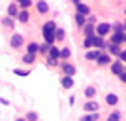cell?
<instances>
[{"label": "cell", "mask_w": 126, "mask_h": 121, "mask_svg": "<svg viewBox=\"0 0 126 121\" xmlns=\"http://www.w3.org/2000/svg\"><path fill=\"white\" fill-rule=\"evenodd\" d=\"M72 85H74V79H72V76H66V78H62V87L70 89Z\"/></svg>", "instance_id": "cell-17"}, {"label": "cell", "mask_w": 126, "mask_h": 121, "mask_svg": "<svg viewBox=\"0 0 126 121\" xmlns=\"http://www.w3.org/2000/svg\"><path fill=\"white\" fill-rule=\"evenodd\" d=\"M105 100H107V104H109V106H115L117 102H119V97H117V95H107Z\"/></svg>", "instance_id": "cell-18"}, {"label": "cell", "mask_w": 126, "mask_h": 121, "mask_svg": "<svg viewBox=\"0 0 126 121\" xmlns=\"http://www.w3.org/2000/svg\"><path fill=\"white\" fill-rule=\"evenodd\" d=\"M11 48L13 49H19V48H23V44H25V40H23V36L21 34H13V36H11Z\"/></svg>", "instance_id": "cell-2"}, {"label": "cell", "mask_w": 126, "mask_h": 121, "mask_svg": "<svg viewBox=\"0 0 126 121\" xmlns=\"http://www.w3.org/2000/svg\"><path fill=\"white\" fill-rule=\"evenodd\" d=\"M85 48H92V38H87V40H85Z\"/></svg>", "instance_id": "cell-32"}, {"label": "cell", "mask_w": 126, "mask_h": 121, "mask_svg": "<svg viewBox=\"0 0 126 121\" xmlns=\"http://www.w3.org/2000/svg\"><path fill=\"white\" fill-rule=\"evenodd\" d=\"M57 30V23L55 21H47L43 25V32H55Z\"/></svg>", "instance_id": "cell-6"}, {"label": "cell", "mask_w": 126, "mask_h": 121, "mask_svg": "<svg viewBox=\"0 0 126 121\" xmlns=\"http://www.w3.org/2000/svg\"><path fill=\"white\" fill-rule=\"evenodd\" d=\"M62 68H64V72H66V76H74V72H75V68L72 66V64H68V63L64 64Z\"/></svg>", "instance_id": "cell-20"}, {"label": "cell", "mask_w": 126, "mask_h": 121, "mask_svg": "<svg viewBox=\"0 0 126 121\" xmlns=\"http://www.w3.org/2000/svg\"><path fill=\"white\" fill-rule=\"evenodd\" d=\"M83 30H85V36H87V38H92V36L96 34V32H94V26H92V25H85Z\"/></svg>", "instance_id": "cell-9"}, {"label": "cell", "mask_w": 126, "mask_h": 121, "mask_svg": "<svg viewBox=\"0 0 126 121\" xmlns=\"http://www.w3.org/2000/svg\"><path fill=\"white\" fill-rule=\"evenodd\" d=\"M119 57H121V61H126V51H121V53H119Z\"/></svg>", "instance_id": "cell-35"}, {"label": "cell", "mask_w": 126, "mask_h": 121, "mask_svg": "<svg viewBox=\"0 0 126 121\" xmlns=\"http://www.w3.org/2000/svg\"><path fill=\"white\" fill-rule=\"evenodd\" d=\"M98 57H100V49H92V51L87 53V59H89V61H96Z\"/></svg>", "instance_id": "cell-14"}, {"label": "cell", "mask_w": 126, "mask_h": 121, "mask_svg": "<svg viewBox=\"0 0 126 121\" xmlns=\"http://www.w3.org/2000/svg\"><path fill=\"white\" fill-rule=\"evenodd\" d=\"M124 40V34H122L121 30H117V32H113V40H111V44H115V46H119V44Z\"/></svg>", "instance_id": "cell-5"}, {"label": "cell", "mask_w": 126, "mask_h": 121, "mask_svg": "<svg viewBox=\"0 0 126 121\" xmlns=\"http://www.w3.org/2000/svg\"><path fill=\"white\" fill-rule=\"evenodd\" d=\"M124 26H126V21H124Z\"/></svg>", "instance_id": "cell-38"}, {"label": "cell", "mask_w": 126, "mask_h": 121, "mask_svg": "<svg viewBox=\"0 0 126 121\" xmlns=\"http://www.w3.org/2000/svg\"><path fill=\"white\" fill-rule=\"evenodd\" d=\"M17 19H19L21 23H28L30 15H28V11H26V10H23V11H19V13H17Z\"/></svg>", "instance_id": "cell-7"}, {"label": "cell", "mask_w": 126, "mask_h": 121, "mask_svg": "<svg viewBox=\"0 0 126 121\" xmlns=\"http://www.w3.org/2000/svg\"><path fill=\"white\" fill-rule=\"evenodd\" d=\"M111 72H113V74H121L122 72V63H121V61L111 64Z\"/></svg>", "instance_id": "cell-15"}, {"label": "cell", "mask_w": 126, "mask_h": 121, "mask_svg": "<svg viewBox=\"0 0 126 121\" xmlns=\"http://www.w3.org/2000/svg\"><path fill=\"white\" fill-rule=\"evenodd\" d=\"M36 8H38V11H40V13H47V10H49L47 2H42V0H40V2L36 4Z\"/></svg>", "instance_id": "cell-11"}, {"label": "cell", "mask_w": 126, "mask_h": 121, "mask_svg": "<svg viewBox=\"0 0 126 121\" xmlns=\"http://www.w3.org/2000/svg\"><path fill=\"white\" fill-rule=\"evenodd\" d=\"M58 57H60V59H68V57H70V49H68V48H66V49H62Z\"/></svg>", "instance_id": "cell-28"}, {"label": "cell", "mask_w": 126, "mask_h": 121, "mask_svg": "<svg viewBox=\"0 0 126 121\" xmlns=\"http://www.w3.org/2000/svg\"><path fill=\"white\" fill-rule=\"evenodd\" d=\"M49 59H53V61H57L58 59V55H60V49L58 48H55V46H49Z\"/></svg>", "instance_id": "cell-4"}, {"label": "cell", "mask_w": 126, "mask_h": 121, "mask_svg": "<svg viewBox=\"0 0 126 121\" xmlns=\"http://www.w3.org/2000/svg\"><path fill=\"white\" fill-rule=\"evenodd\" d=\"M121 119V114L119 112H113V114H109V117H107V121H119Z\"/></svg>", "instance_id": "cell-25"}, {"label": "cell", "mask_w": 126, "mask_h": 121, "mask_svg": "<svg viewBox=\"0 0 126 121\" xmlns=\"http://www.w3.org/2000/svg\"><path fill=\"white\" fill-rule=\"evenodd\" d=\"M109 30H111V25H109V23H100V25L94 28L96 36H100V38L107 36V34H109Z\"/></svg>", "instance_id": "cell-1"}, {"label": "cell", "mask_w": 126, "mask_h": 121, "mask_svg": "<svg viewBox=\"0 0 126 121\" xmlns=\"http://www.w3.org/2000/svg\"><path fill=\"white\" fill-rule=\"evenodd\" d=\"M92 46H94V48H104L105 44H104V38H100V36H92Z\"/></svg>", "instance_id": "cell-10"}, {"label": "cell", "mask_w": 126, "mask_h": 121, "mask_svg": "<svg viewBox=\"0 0 126 121\" xmlns=\"http://www.w3.org/2000/svg\"><path fill=\"white\" fill-rule=\"evenodd\" d=\"M81 121H98V114H90V116H85Z\"/></svg>", "instance_id": "cell-26"}, {"label": "cell", "mask_w": 126, "mask_h": 121, "mask_svg": "<svg viewBox=\"0 0 126 121\" xmlns=\"http://www.w3.org/2000/svg\"><path fill=\"white\" fill-rule=\"evenodd\" d=\"M26 51H28V53H32V55H36V53L40 51V46L32 42V44H28V46H26Z\"/></svg>", "instance_id": "cell-13"}, {"label": "cell", "mask_w": 126, "mask_h": 121, "mask_svg": "<svg viewBox=\"0 0 126 121\" xmlns=\"http://www.w3.org/2000/svg\"><path fill=\"white\" fill-rule=\"evenodd\" d=\"M15 2H17V4H19V6H21V8H25V10H26V8H28V6L32 4L30 0H15Z\"/></svg>", "instance_id": "cell-27"}, {"label": "cell", "mask_w": 126, "mask_h": 121, "mask_svg": "<svg viewBox=\"0 0 126 121\" xmlns=\"http://www.w3.org/2000/svg\"><path fill=\"white\" fill-rule=\"evenodd\" d=\"M34 59H36V55H32V53H26L25 57H23V63H28V64H32V63H34Z\"/></svg>", "instance_id": "cell-22"}, {"label": "cell", "mask_w": 126, "mask_h": 121, "mask_svg": "<svg viewBox=\"0 0 126 121\" xmlns=\"http://www.w3.org/2000/svg\"><path fill=\"white\" fill-rule=\"evenodd\" d=\"M77 6V13H81V15H89V6H85V4H75Z\"/></svg>", "instance_id": "cell-12"}, {"label": "cell", "mask_w": 126, "mask_h": 121, "mask_svg": "<svg viewBox=\"0 0 126 121\" xmlns=\"http://www.w3.org/2000/svg\"><path fill=\"white\" fill-rule=\"evenodd\" d=\"M109 53L119 55V53H121V48H119V46H115V44H111V46H109Z\"/></svg>", "instance_id": "cell-24"}, {"label": "cell", "mask_w": 126, "mask_h": 121, "mask_svg": "<svg viewBox=\"0 0 126 121\" xmlns=\"http://www.w3.org/2000/svg\"><path fill=\"white\" fill-rule=\"evenodd\" d=\"M40 51H42V53L49 51V46H47V44H43V46H40Z\"/></svg>", "instance_id": "cell-33"}, {"label": "cell", "mask_w": 126, "mask_h": 121, "mask_svg": "<svg viewBox=\"0 0 126 121\" xmlns=\"http://www.w3.org/2000/svg\"><path fill=\"white\" fill-rule=\"evenodd\" d=\"M75 23H77V26H85L87 25V17L81 15V13H77V15H75Z\"/></svg>", "instance_id": "cell-16"}, {"label": "cell", "mask_w": 126, "mask_h": 121, "mask_svg": "<svg viewBox=\"0 0 126 121\" xmlns=\"http://www.w3.org/2000/svg\"><path fill=\"white\" fill-rule=\"evenodd\" d=\"M96 61H98V64H100V66H105V64H109V63H111L109 55H102V53H100V57L96 59Z\"/></svg>", "instance_id": "cell-8"}, {"label": "cell", "mask_w": 126, "mask_h": 121, "mask_svg": "<svg viewBox=\"0 0 126 121\" xmlns=\"http://www.w3.org/2000/svg\"><path fill=\"white\" fill-rule=\"evenodd\" d=\"M98 108H100V104H98L96 100H89V102L85 104V110H87V112H90V114H94V112L98 110Z\"/></svg>", "instance_id": "cell-3"}, {"label": "cell", "mask_w": 126, "mask_h": 121, "mask_svg": "<svg viewBox=\"0 0 126 121\" xmlns=\"http://www.w3.org/2000/svg\"><path fill=\"white\" fill-rule=\"evenodd\" d=\"M15 74H17V76H28V70H19V68H17Z\"/></svg>", "instance_id": "cell-31"}, {"label": "cell", "mask_w": 126, "mask_h": 121, "mask_svg": "<svg viewBox=\"0 0 126 121\" xmlns=\"http://www.w3.org/2000/svg\"><path fill=\"white\" fill-rule=\"evenodd\" d=\"M2 23H4L6 26H10V28L13 26V21H11V17H4V19H2Z\"/></svg>", "instance_id": "cell-29"}, {"label": "cell", "mask_w": 126, "mask_h": 121, "mask_svg": "<svg viewBox=\"0 0 126 121\" xmlns=\"http://www.w3.org/2000/svg\"><path fill=\"white\" fill-rule=\"evenodd\" d=\"M26 119H28V121H38V114H34V112H30V114L26 116Z\"/></svg>", "instance_id": "cell-30"}, {"label": "cell", "mask_w": 126, "mask_h": 121, "mask_svg": "<svg viewBox=\"0 0 126 121\" xmlns=\"http://www.w3.org/2000/svg\"><path fill=\"white\" fill-rule=\"evenodd\" d=\"M8 13H10V17H17V13H19L17 6H15V4H11L10 8H8Z\"/></svg>", "instance_id": "cell-21"}, {"label": "cell", "mask_w": 126, "mask_h": 121, "mask_svg": "<svg viewBox=\"0 0 126 121\" xmlns=\"http://www.w3.org/2000/svg\"><path fill=\"white\" fill-rule=\"evenodd\" d=\"M124 42H126V34H124Z\"/></svg>", "instance_id": "cell-37"}, {"label": "cell", "mask_w": 126, "mask_h": 121, "mask_svg": "<svg viewBox=\"0 0 126 121\" xmlns=\"http://www.w3.org/2000/svg\"><path fill=\"white\" fill-rule=\"evenodd\" d=\"M72 2H75V4H79V0H72Z\"/></svg>", "instance_id": "cell-36"}, {"label": "cell", "mask_w": 126, "mask_h": 121, "mask_svg": "<svg viewBox=\"0 0 126 121\" xmlns=\"http://www.w3.org/2000/svg\"><path fill=\"white\" fill-rule=\"evenodd\" d=\"M85 97H87V98H94L96 97V89L94 87H87V89H85Z\"/></svg>", "instance_id": "cell-19"}, {"label": "cell", "mask_w": 126, "mask_h": 121, "mask_svg": "<svg viewBox=\"0 0 126 121\" xmlns=\"http://www.w3.org/2000/svg\"><path fill=\"white\" fill-rule=\"evenodd\" d=\"M55 40H64V30L62 28H57V30H55Z\"/></svg>", "instance_id": "cell-23"}, {"label": "cell", "mask_w": 126, "mask_h": 121, "mask_svg": "<svg viewBox=\"0 0 126 121\" xmlns=\"http://www.w3.org/2000/svg\"><path fill=\"white\" fill-rule=\"evenodd\" d=\"M119 78H121V81L126 83V72H121V74H119Z\"/></svg>", "instance_id": "cell-34"}]
</instances>
